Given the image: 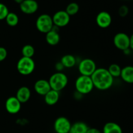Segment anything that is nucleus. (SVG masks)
Returning <instances> with one entry per match:
<instances>
[{
    "mask_svg": "<svg viewBox=\"0 0 133 133\" xmlns=\"http://www.w3.org/2000/svg\"><path fill=\"white\" fill-rule=\"evenodd\" d=\"M91 79L94 88L99 90L105 91L110 89L114 83V78L112 77L107 69L99 68L91 75Z\"/></svg>",
    "mask_w": 133,
    "mask_h": 133,
    "instance_id": "nucleus-1",
    "label": "nucleus"
},
{
    "mask_svg": "<svg viewBox=\"0 0 133 133\" xmlns=\"http://www.w3.org/2000/svg\"><path fill=\"white\" fill-rule=\"evenodd\" d=\"M75 88L76 92L83 96L90 93L94 88L91 77L84 75L78 77L75 82Z\"/></svg>",
    "mask_w": 133,
    "mask_h": 133,
    "instance_id": "nucleus-2",
    "label": "nucleus"
},
{
    "mask_svg": "<svg viewBox=\"0 0 133 133\" xmlns=\"http://www.w3.org/2000/svg\"><path fill=\"white\" fill-rule=\"evenodd\" d=\"M48 81L52 90L61 92L68 85V78L64 73L55 72L51 75Z\"/></svg>",
    "mask_w": 133,
    "mask_h": 133,
    "instance_id": "nucleus-3",
    "label": "nucleus"
},
{
    "mask_svg": "<svg viewBox=\"0 0 133 133\" xmlns=\"http://www.w3.org/2000/svg\"><path fill=\"white\" fill-rule=\"evenodd\" d=\"M16 68L21 75H31L35 70V62L32 58L22 57L17 62Z\"/></svg>",
    "mask_w": 133,
    "mask_h": 133,
    "instance_id": "nucleus-4",
    "label": "nucleus"
},
{
    "mask_svg": "<svg viewBox=\"0 0 133 133\" xmlns=\"http://www.w3.org/2000/svg\"><path fill=\"white\" fill-rule=\"evenodd\" d=\"M53 25L52 16L48 14H41L36 20V29L41 33H48L52 29Z\"/></svg>",
    "mask_w": 133,
    "mask_h": 133,
    "instance_id": "nucleus-5",
    "label": "nucleus"
},
{
    "mask_svg": "<svg viewBox=\"0 0 133 133\" xmlns=\"http://www.w3.org/2000/svg\"><path fill=\"white\" fill-rule=\"evenodd\" d=\"M96 69V62L91 58H84L79 62L78 65V70L81 75L91 77Z\"/></svg>",
    "mask_w": 133,
    "mask_h": 133,
    "instance_id": "nucleus-6",
    "label": "nucleus"
},
{
    "mask_svg": "<svg viewBox=\"0 0 133 133\" xmlns=\"http://www.w3.org/2000/svg\"><path fill=\"white\" fill-rule=\"evenodd\" d=\"M113 43L117 49L123 51L130 48V36L125 32H118L114 36Z\"/></svg>",
    "mask_w": 133,
    "mask_h": 133,
    "instance_id": "nucleus-7",
    "label": "nucleus"
},
{
    "mask_svg": "<svg viewBox=\"0 0 133 133\" xmlns=\"http://www.w3.org/2000/svg\"><path fill=\"white\" fill-rule=\"evenodd\" d=\"M71 123L67 118L60 116L55 119L53 128L56 133H69Z\"/></svg>",
    "mask_w": 133,
    "mask_h": 133,
    "instance_id": "nucleus-8",
    "label": "nucleus"
},
{
    "mask_svg": "<svg viewBox=\"0 0 133 133\" xmlns=\"http://www.w3.org/2000/svg\"><path fill=\"white\" fill-rule=\"evenodd\" d=\"M53 25L58 28L66 27L70 22V16L65 10H58L52 16Z\"/></svg>",
    "mask_w": 133,
    "mask_h": 133,
    "instance_id": "nucleus-9",
    "label": "nucleus"
},
{
    "mask_svg": "<svg viewBox=\"0 0 133 133\" xmlns=\"http://www.w3.org/2000/svg\"><path fill=\"white\" fill-rule=\"evenodd\" d=\"M6 110L11 114H16L19 112L22 108V103L18 101L16 96H11L5 101Z\"/></svg>",
    "mask_w": 133,
    "mask_h": 133,
    "instance_id": "nucleus-10",
    "label": "nucleus"
},
{
    "mask_svg": "<svg viewBox=\"0 0 133 133\" xmlns=\"http://www.w3.org/2000/svg\"><path fill=\"white\" fill-rule=\"evenodd\" d=\"M112 16L107 11H101L97 14L96 18V22L98 27L102 29H107L112 23Z\"/></svg>",
    "mask_w": 133,
    "mask_h": 133,
    "instance_id": "nucleus-11",
    "label": "nucleus"
},
{
    "mask_svg": "<svg viewBox=\"0 0 133 133\" xmlns=\"http://www.w3.org/2000/svg\"><path fill=\"white\" fill-rule=\"evenodd\" d=\"M21 11L25 14H32L38 9V4L35 0H24L19 5Z\"/></svg>",
    "mask_w": 133,
    "mask_h": 133,
    "instance_id": "nucleus-12",
    "label": "nucleus"
},
{
    "mask_svg": "<svg viewBox=\"0 0 133 133\" xmlns=\"http://www.w3.org/2000/svg\"><path fill=\"white\" fill-rule=\"evenodd\" d=\"M34 89L37 94L44 96L51 88L48 80L39 79L35 82Z\"/></svg>",
    "mask_w": 133,
    "mask_h": 133,
    "instance_id": "nucleus-13",
    "label": "nucleus"
},
{
    "mask_svg": "<svg viewBox=\"0 0 133 133\" xmlns=\"http://www.w3.org/2000/svg\"><path fill=\"white\" fill-rule=\"evenodd\" d=\"M31 96V90L29 87L23 86V87H20L18 90L16 95V97L18 99V101L21 103H25L27 102L30 99Z\"/></svg>",
    "mask_w": 133,
    "mask_h": 133,
    "instance_id": "nucleus-14",
    "label": "nucleus"
},
{
    "mask_svg": "<svg viewBox=\"0 0 133 133\" xmlns=\"http://www.w3.org/2000/svg\"><path fill=\"white\" fill-rule=\"evenodd\" d=\"M60 98V92L51 89L44 96V101L49 106L56 105Z\"/></svg>",
    "mask_w": 133,
    "mask_h": 133,
    "instance_id": "nucleus-15",
    "label": "nucleus"
},
{
    "mask_svg": "<svg viewBox=\"0 0 133 133\" xmlns=\"http://www.w3.org/2000/svg\"><path fill=\"white\" fill-rule=\"evenodd\" d=\"M121 78L128 84H133V66H127L122 68Z\"/></svg>",
    "mask_w": 133,
    "mask_h": 133,
    "instance_id": "nucleus-16",
    "label": "nucleus"
},
{
    "mask_svg": "<svg viewBox=\"0 0 133 133\" xmlns=\"http://www.w3.org/2000/svg\"><path fill=\"white\" fill-rule=\"evenodd\" d=\"M61 36L58 31L51 29L49 32L45 34V41L49 45H56L59 43Z\"/></svg>",
    "mask_w": 133,
    "mask_h": 133,
    "instance_id": "nucleus-17",
    "label": "nucleus"
},
{
    "mask_svg": "<svg viewBox=\"0 0 133 133\" xmlns=\"http://www.w3.org/2000/svg\"><path fill=\"white\" fill-rule=\"evenodd\" d=\"M103 133H123L122 129L115 122H107L103 126Z\"/></svg>",
    "mask_w": 133,
    "mask_h": 133,
    "instance_id": "nucleus-18",
    "label": "nucleus"
},
{
    "mask_svg": "<svg viewBox=\"0 0 133 133\" xmlns=\"http://www.w3.org/2000/svg\"><path fill=\"white\" fill-rule=\"evenodd\" d=\"M88 126L83 122H77L71 124L69 133H87Z\"/></svg>",
    "mask_w": 133,
    "mask_h": 133,
    "instance_id": "nucleus-19",
    "label": "nucleus"
},
{
    "mask_svg": "<svg viewBox=\"0 0 133 133\" xmlns=\"http://www.w3.org/2000/svg\"><path fill=\"white\" fill-rule=\"evenodd\" d=\"M61 62L64 68H71L76 64L77 59L73 55L67 54L62 56L61 59Z\"/></svg>",
    "mask_w": 133,
    "mask_h": 133,
    "instance_id": "nucleus-20",
    "label": "nucleus"
},
{
    "mask_svg": "<svg viewBox=\"0 0 133 133\" xmlns=\"http://www.w3.org/2000/svg\"><path fill=\"white\" fill-rule=\"evenodd\" d=\"M5 19L6 21V24L10 27H15L19 23V17L14 12H9Z\"/></svg>",
    "mask_w": 133,
    "mask_h": 133,
    "instance_id": "nucleus-21",
    "label": "nucleus"
},
{
    "mask_svg": "<svg viewBox=\"0 0 133 133\" xmlns=\"http://www.w3.org/2000/svg\"><path fill=\"white\" fill-rule=\"evenodd\" d=\"M35 53V48L32 45L26 44L23 45L22 49V54L23 57L32 58Z\"/></svg>",
    "mask_w": 133,
    "mask_h": 133,
    "instance_id": "nucleus-22",
    "label": "nucleus"
},
{
    "mask_svg": "<svg viewBox=\"0 0 133 133\" xmlns=\"http://www.w3.org/2000/svg\"><path fill=\"white\" fill-rule=\"evenodd\" d=\"M107 70L113 78L120 77L122 68L117 64H110L109 67L108 68Z\"/></svg>",
    "mask_w": 133,
    "mask_h": 133,
    "instance_id": "nucleus-23",
    "label": "nucleus"
},
{
    "mask_svg": "<svg viewBox=\"0 0 133 133\" xmlns=\"http://www.w3.org/2000/svg\"><path fill=\"white\" fill-rule=\"evenodd\" d=\"M79 10V6L77 3L72 2L69 3L66 6L65 11L68 13L70 16H74L78 13Z\"/></svg>",
    "mask_w": 133,
    "mask_h": 133,
    "instance_id": "nucleus-24",
    "label": "nucleus"
},
{
    "mask_svg": "<svg viewBox=\"0 0 133 133\" xmlns=\"http://www.w3.org/2000/svg\"><path fill=\"white\" fill-rule=\"evenodd\" d=\"M9 13V10L7 6L5 4L0 3V20L5 19Z\"/></svg>",
    "mask_w": 133,
    "mask_h": 133,
    "instance_id": "nucleus-25",
    "label": "nucleus"
},
{
    "mask_svg": "<svg viewBox=\"0 0 133 133\" xmlns=\"http://www.w3.org/2000/svg\"><path fill=\"white\" fill-rule=\"evenodd\" d=\"M129 8L126 5H122L118 9V14L121 17H123V18L127 16V14H129Z\"/></svg>",
    "mask_w": 133,
    "mask_h": 133,
    "instance_id": "nucleus-26",
    "label": "nucleus"
},
{
    "mask_svg": "<svg viewBox=\"0 0 133 133\" xmlns=\"http://www.w3.org/2000/svg\"><path fill=\"white\" fill-rule=\"evenodd\" d=\"M7 57V51L3 47H0V62H2Z\"/></svg>",
    "mask_w": 133,
    "mask_h": 133,
    "instance_id": "nucleus-27",
    "label": "nucleus"
},
{
    "mask_svg": "<svg viewBox=\"0 0 133 133\" xmlns=\"http://www.w3.org/2000/svg\"><path fill=\"white\" fill-rule=\"evenodd\" d=\"M64 69V67L62 65V64L61 63V61L57 62L55 64V70H57V72H62L63 71V70Z\"/></svg>",
    "mask_w": 133,
    "mask_h": 133,
    "instance_id": "nucleus-28",
    "label": "nucleus"
},
{
    "mask_svg": "<svg viewBox=\"0 0 133 133\" xmlns=\"http://www.w3.org/2000/svg\"><path fill=\"white\" fill-rule=\"evenodd\" d=\"M87 133H102L101 131L97 128H88Z\"/></svg>",
    "mask_w": 133,
    "mask_h": 133,
    "instance_id": "nucleus-29",
    "label": "nucleus"
},
{
    "mask_svg": "<svg viewBox=\"0 0 133 133\" xmlns=\"http://www.w3.org/2000/svg\"><path fill=\"white\" fill-rule=\"evenodd\" d=\"M130 49L133 51V34L130 36Z\"/></svg>",
    "mask_w": 133,
    "mask_h": 133,
    "instance_id": "nucleus-30",
    "label": "nucleus"
},
{
    "mask_svg": "<svg viewBox=\"0 0 133 133\" xmlns=\"http://www.w3.org/2000/svg\"><path fill=\"white\" fill-rule=\"evenodd\" d=\"M131 49H130V48H128V49H125L124 51H123V53H124L125 55H129L131 53Z\"/></svg>",
    "mask_w": 133,
    "mask_h": 133,
    "instance_id": "nucleus-31",
    "label": "nucleus"
},
{
    "mask_svg": "<svg viewBox=\"0 0 133 133\" xmlns=\"http://www.w3.org/2000/svg\"><path fill=\"white\" fill-rule=\"evenodd\" d=\"M14 1H15L16 3H18V4H19V5H20L21 3H22V2H23V1H24V0H14Z\"/></svg>",
    "mask_w": 133,
    "mask_h": 133,
    "instance_id": "nucleus-32",
    "label": "nucleus"
}]
</instances>
